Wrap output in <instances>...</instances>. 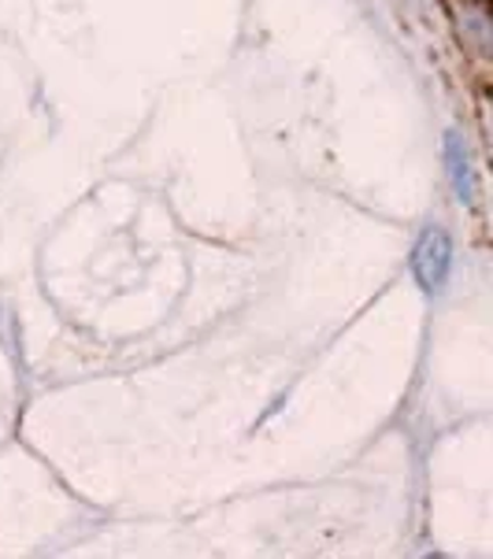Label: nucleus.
Listing matches in <instances>:
<instances>
[{"instance_id":"nucleus-1","label":"nucleus","mask_w":493,"mask_h":559,"mask_svg":"<svg viewBox=\"0 0 493 559\" xmlns=\"http://www.w3.org/2000/svg\"><path fill=\"white\" fill-rule=\"evenodd\" d=\"M453 274V234L442 223H426L412 245V278L426 297H438Z\"/></svg>"},{"instance_id":"nucleus-2","label":"nucleus","mask_w":493,"mask_h":559,"mask_svg":"<svg viewBox=\"0 0 493 559\" xmlns=\"http://www.w3.org/2000/svg\"><path fill=\"white\" fill-rule=\"evenodd\" d=\"M442 164L445 175H449L453 197L476 212L479 207V170H476V156H471V141L463 130L449 127L442 134Z\"/></svg>"}]
</instances>
